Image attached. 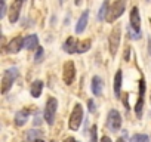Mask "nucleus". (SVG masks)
<instances>
[{"label": "nucleus", "mask_w": 151, "mask_h": 142, "mask_svg": "<svg viewBox=\"0 0 151 142\" xmlns=\"http://www.w3.org/2000/svg\"><path fill=\"white\" fill-rule=\"evenodd\" d=\"M124 8H126V0H116V2L110 6V9H108V14H107V16H105V21H107L108 24L117 21V19L123 15Z\"/></svg>", "instance_id": "1"}, {"label": "nucleus", "mask_w": 151, "mask_h": 142, "mask_svg": "<svg viewBox=\"0 0 151 142\" xmlns=\"http://www.w3.org/2000/svg\"><path fill=\"white\" fill-rule=\"evenodd\" d=\"M83 121V107L80 104H76L73 111H71V115H70V120H68V127L70 130H79L80 129V124Z\"/></svg>", "instance_id": "2"}, {"label": "nucleus", "mask_w": 151, "mask_h": 142, "mask_svg": "<svg viewBox=\"0 0 151 142\" xmlns=\"http://www.w3.org/2000/svg\"><path fill=\"white\" fill-rule=\"evenodd\" d=\"M42 90H43V82L42 80H36L33 82L31 87H30V93L33 98H39L42 95Z\"/></svg>", "instance_id": "17"}, {"label": "nucleus", "mask_w": 151, "mask_h": 142, "mask_svg": "<svg viewBox=\"0 0 151 142\" xmlns=\"http://www.w3.org/2000/svg\"><path fill=\"white\" fill-rule=\"evenodd\" d=\"M129 21H130V27H132L136 33H141V18H139V12H138V8H136V6L132 8Z\"/></svg>", "instance_id": "10"}, {"label": "nucleus", "mask_w": 151, "mask_h": 142, "mask_svg": "<svg viewBox=\"0 0 151 142\" xmlns=\"http://www.w3.org/2000/svg\"><path fill=\"white\" fill-rule=\"evenodd\" d=\"M17 77H18V68H9L5 71L2 77V93H8V90L15 83Z\"/></svg>", "instance_id": "4"}, {"label": "nucleus", "mask_w": 151, "mask_h": 142, "mask_svg": "<svg viewBox=\"0 0 151 142\" xmlns=\"http://www.w3.org/2000/svg\"><path fill=\"white\" fill-rule=\"evenodd\" d=\"M108 9H110L108 0H105V2L102 3V6H101V9H99V12H98V21H104L105 19V16L108 14Z\"/></svg>", "instance_id": "20"}, {"label": "nucleus", "mask_w": 151, "mask_h": 142, "mask_svg": "<svg viewBox=\"0 0 151 142\" xmlns=\"http://www.w3.org/2000/svg\"><path fill=\"white\" fill-rule=\"evenodd\" d=\"M145 90H147L145 79H144V77H141V80H139V92H138V99H136V105H135V113H136V117H138V118H141V117H142L144 102H145Z\"/></svg>", "instance_id": "6"}, {"label": "nucleus", "mask_w": 151, "mask_h": 142, "mask_svg": "<svg viewBox=\"0 0 151 142\" xmlns=\"http://www.w3.org/2000/svg\"><path fill=\"white\" fill-rule=\"evenodd\" d=\"M77 46H79V42L76 40L74 37H68L64 44H62V49L67 52V53H77Z\"/></svg>", "instance_id": "11"}, {"label": "nucleus", "mask_w": 151, "mask_h": 142, "mask_svg": "<svg viewBox=\"0 0 151 142\" xmlns=\"http://www.w3.org/2000/svg\"><path fill=\"white\" fill-rule=\"evenodd\" d=\"M129 53H130V47L127 46L126 50H124V61H129Z\"/></svg>", "instance_id": "27"}, {"label": "nucleus", "mask_w": 151, "mask_h": 142, "mask_svg": "<svg viewBox=\"0 0 151 142\" xmlns=\"http://www.w3.org/2000/svg\"><path fill=\"white\" fill-rule=\"evenodd\" d=\"M37 46H39V37L36 34H30L24 39V47L25 49L31 50V49H37Z\"/></svg>", "instance_id": "14"}, {"label": "nucleus", "mask_w": 151, "mask_h": 142, "mask_svg": "<svg viewBox=\"0 0 151 142\" xmlns=\"http://www.w3.org/2000/svg\"><path fill=\"white\" fill-rule=\"evenodd\" d=\"M101 142H111V139H110L108 136H102V139H101Z\"/></svg>", "instance_id": "29"}, {"label": "nucleus", "mask_w": 151, "mask_h": 142, "mask_svg": "<svg viewBox=\"0 0 151 142\" xmlns=\"http://www.w3.org/2000/svg\"><path fill=\"white\" fill-rule=\"evenodd\" d=\"M91 46H92V42H91L89 39H86V40H83V42H79L77 53H85V52H88V50L91 49Z\"/></svg>", "instance_id": "19"}, {"label": "nucleus", "mask_w": 151, "mask_h": 142, "mask_svg": "<svg viewBox=\"0 0 151 142\" xmlns=\"http://www.w3.org/2000/svg\"><path fill=\"white\" fill-rule=\"evenodd\" d=\"M88 19H89V11H85V12L82 14V16L79 18V21H77V25H76V33H77V34H82V33L86 30Z\"/></svg>", "instance_id": "13"}, {"label": "nucleus", "mask_w": 151, "mask_h": 142, "mask_svg": "<svg viewBox=\"0 0 151 142\" xmlns=\"http://www.w3.org/2000/svg\"><path fill=\"white\" fill-rule=\"evenodd\" d=\"M56 110H58V101H56L53 96L47 98V101H46V107H45V113H43V117H45V121H46L49 126H52V124L55 123Z\"/></svg>", "instance_id": "3"}, {"label": "nucleus", "mask_w": 151, "mask_h": 142, "mask_svg": "<svg viewBox=\"0 0 151 142\" xmlns=\"http://www.w3.org/2000/svg\"><path fill=\"white\" fill-rule=\"evenodd\" d=\"M6 15V3H5V0H2V12H0V18H5Z\"/></svg>", "instance_id": "26"}, {"label": "nucleus", "mask_w": 151, "mask_h": 142, "mask_svg": "<svg viewBox=\"0 0 151 142\" xmlns=\"http://www.w3.org/2000/svg\"><path fill=\"white\" fill-rule=\"evenodd\" d=\"M88 105H89V111H91V113H95V110H96V105H95L93 99H89V101H88Z\"/></svg>", "instance_id": "25"}, {"label": "nucleus", "mask_w": 151, "mask_h": 142, "mask_svg": "<svg viewBox=\"0 0 151 142\" xmlns=\"http://www.w3.org/2000/svg\"><path fill=\"white\" fill-rule=\"evenodd\" d=\"M129 142H150V138L145 133H136L130 138Z\"/></svg>", "instance_id": "21"}, {"label": "nucleus", "mask_w": 151, "mask_h": 142, "mask_svg": "<svg viewBox=\"0 0 151 142\" xmlns=\"http://www.w3.org/2000/svg\"><path fill=\"white\" fill-rule=\"evenodd\" d=\"M120 36H122V28H120V25H116V27L111 30L110 36H108V47H110V53H111L113 56H114V55L117 53V50H119Z\"/></svg>", "instance_id": "5"}, {"label": "nucleus", "mask_w": 151, "mask_h": 142, "mask_svg": "<svg viewBox=\"0 0 151 142\" xmlns=\"http://www.w3.org/2000/svg\"><path fill=\"white\" fill-rule=\"evenodd\" d=\"M22 3H24V0H14V2H12L11 12H9V21L11 22H17L18 21L19 12H21V8H22Z\"/></svg>", "instance_id": "9"}, {"label": "nucleus", "mask_w": 151, "mask_h": 142, "mask_svg": "<svg viewBox=\"0 0 151 142\" xmlns=\"http://www.w3.org/2000/svg\"><path fill=\"white\" fill-rule=\"evenodd\" d=\"M40 136H42V132H40V130H30V133H28V141L33 142V141H36V139H40Z\"/></svg>", "instance_id": "24"}, {"label": "nucleus", "mask_w": 151, "mask_h": 142, "mask_svg": "<svg viewBox=\"0 0 151 142\" xmlns=\"http://www.w3.org/2000/svg\"><path fill=\"white\" fill-rule=\"evenodd\" d=\"M33 142H45V141H42V139H36V141H33Z\"/></svg>", "instance_id": "32"}, {"label": "nucleus", "mask_w": 151, "mask_h": 142, "mask_svg": "<svg viewBox=\"0 0 151 142\" xmlns=\"http://www.w3.org/2000/svg\"><path fill=\"white\" fill-rule=\"evenodd\" d=\"M89 142H98V129H96V126H92V127H91Z\"/></svg>", "instance_id": "22"}, {"label": "nucleus", "mask_w": 151, "mask_h": 142, "mask_svg": "<svg viewBox=\"0 0 151 142\" xmlns=\"http://www.w3.org/2000/svg\"><path fill=\"white\" fill-rule=\"evenodd\" d=\"M43 55H45V52H43V47H42V46H37V49H36V56H34V61H36V62H42V61H43Z\"/></svg>", "instance_id": "23"}, {"label": "nucleus", "mask_w": 151, "mask_h": 142, "mask_svg": "<svg viewBox=\"0 0 151 142\" xmlns=\"http://www.w3.org/2000/svg\"><path fill=\"white\" fill-rule=\"evenodd\" d=\"M8 47H9V52H11V53H18V52L24 47V37L18 36V37L12 39Z\"/></svg>", "instance_id": "12"}, {"label": "nucleus", "mask_w": 151, "mask_h": 142, "mask_svg": "<svg viewBox=\"0 0 151 142\" xmlns=\"http://www.w3.org/2000/svg\"><path fill=\"white\" fill-rule=\"evenodd\" d=\"M76 79V65L73 61H67L64 64V73H62V80L65 85H71Z\"/></svg>", "instance_id": "8"}, {"label": "nucleus", "mask_w": 151, "mask_h": 142, "mask_svg": "<svg viewBox=\"0 0 151 142\" xmlns=\"http://www.w3.org/2000/svg\"><path fill=\"white\" fill-rule=\"evenodd\" d=\"M107 127L111 132H119V129L122 127V115L117 110H111L108 113L107 117Z\"/></svg>", "instance_id": "7"}, {"label": "nucleus", "mask_w": 151, "mask_h": 142, "mask_svg": "<svg viewBox=\"0 0 151 142\" xmlns=\"http://www.w3.org/2000/svg\"><path fill=\"white\" fill-rule=\"evenodd\" d=\"M64 142H79V141H77V139H74V138H67Z\"/></svg>", "instance_id": "28"}, {"label": "nucleus", "mask_w": 151, "mask_h": 142, "mask_svg": "<svg viewBox=\"0 0 151 142\" xmlns=\"http://www.w3.org/2000/svg\"><path fill=\"white\" fill-rule=\"evenodd\" d=\"M28 115H30V111L28 110H21L15 114V124L17 126H24L28 120Z\"/></svg>", "instance_id": "16"}, {"label": "nucleus", "mask_w": 151, "mask_h": 142, "mask_svg": "<svg viewBox=\"0 0 151 142\" xmlns=\"http://www.w3.org/2000/svg\"><path fill=\"white\" fill-rule=\"evenodd\" d=\"M102 87H104L102 79L98 77V76H95V77L92 79V92H93V95H95V96H99V95L102 93Z\"/></svg>", "instance_id": "15"}, {"label": "nucleus", "mask_w": 151, "mask_h": 142, "mask_svg": "<svg viewBox=\"0 0 151 142\" xmlns=\"http://www.w3.org/2000/svg\"><path fill=\"white\" fill-rule=\"evenodd\" d=\"M82 2H83V0H76L74 3H76V6H80V5H82Z\"/></svg>", "instance_id": "31"}, {"label": "nucleus", "mask_w": 151, "mask_h": 142, "mask_svg": "<svg viewBox=\"0 0 151 142\" xmlns=\"http://www.w3.org/2000/svg\"><path fill=\"white\" fill-rule=\"evenodd\" d=\"M117 142H126V139H124V136H120V138L117 139Z\"/></svg>", "instance_id": "30"}, {"label": "nucleus", "mask_w": 151, "mask_h": 142, "mask_svg": "<svg viewBox=\"0 0 151 142\" xmlns=\"http://www.w3.org/2000/svg\"><path fill=\"white\" fill-rule=\"evenodd\" d=\"M122 82H123V73H122V70H119L114 77V93L117 98L120 96V92H122Z\"/></svg>", "instance_id": "18"}]
</instances>
